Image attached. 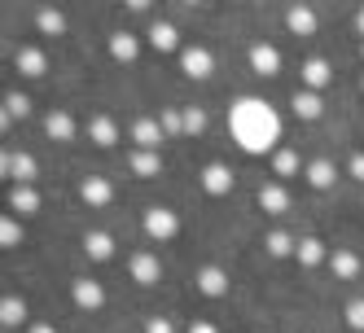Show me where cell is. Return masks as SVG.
<instances>
[{
  "mask_svg": "<svg viewBox=\"0 0 364 333\" xmlns=\"http://www.w3.org/2000/svg\"><path fill=\"white\" fill-rule=\"evenodd\" d=\"M360 62H364V40H360Z\"/></svg>",
  "mask_w": 364,
  "mask_h": 333,
  "instance_id": "obj_43",
  "label": "cell"
},
{
  "mask_svg": "<svg viewBox=\"0 0 364 333\" xmlns=\"http://www.w3.org/2000/svg\"><path fill=\"white\" fill-rule=\"evenodd\" d=\"M0 246H5V250L22 246V215H14V211L0 215Z\"/></svg>",
  "mask_w": 364,
  "mask_h": 333,
  "instance_id": "obj_34",
  "label": "cell"
},
{
  "mask_svg": "<svg viewBox=\"0 0 364 333\" xmlns=\"http://www.w3.org/2000/svg\"><path fill=\"white\" fill-rule=\"evenodd\" d=\"M246 62H250V75H259V80H277V75L285 70L281 62V48L272 40H250L246 48Z\"/></svg>",
  "mask_w": 364,
  "mask_h": 333,
  "instance_id": "obj_12",
  "label": "cell"
},
{
  "mask_svg": "<svg viewBox=\"0 0 364 333\" xmlns=\"http://www.w3.org/2000/svg\"><path fill=\"white\" fill-rule=\"evenodd\" d=\"M259 250L268 254V259H294V250H299V233H290V228H268L264 237H259Z\"/></svg>",
  "mask_w": 364,
  "mask_h": 333,
  "instance_id": "obj_27",
  "label": "cell"
},
{
  "mask_svg": "<svg viewBox=\"0 0 364 333\" xmlns=\"http://www.w3.org/2000/svg\"><path fill=\"white\" fill-rule=\"evenodd\" d=\"M180 5H185V9H202V5H206V0H180Z\"/></svg>",
  "mask_w": 364,
  "mask_h": 333,
  "instance_id": "obj_42",
  "label": "cell"
},
{
  "mask_svg": "<svg viewBox=\"0 0 364 333\" xmlns=\"http://www.w3.org/2000/svg\"><path fill=\"white\" fill-rule=\"evenodd\" d=\"M180 228H185V219H180V211H176V207L149 202V207L141 211V233H145L149 241H159V246L176 241V237H180Z\"/></svg>",
  "mask_w": 364,
  "mask_h": 333,
  "instance_id": "obj_2",
  "label": "cell"
},
{
  "mask_svg": "<svg viewBox=\"0 0 364 333\" xmlns=\"http://www.w3.org/2000/svg\"><path fill=\"white\" fill-rule=\"evenodd\" d=\"M80 250H84L88 263H110L119 254V241H114V233H106V228H84Z\"/></svg>",
  "mask_w": 364,
  "mask_h": 333,
  "instance_id": "obj_19",
  "label": "cell"
},
{
  "mask_svg": "<svg viewBox=\"0 0 364 333\" xmlns=\"http://www.w3.org/2000/svg\"><path fill=\"white\" fill-rule=\"evenodd\" d=\"M329 276H333V280H343V285L360 280V276H364L360 250H355V246H333V250H329Z\"/></svg>",
  "mask_w": 364,
  "mask_h": 333,
  "instance_id": "obj_18",
  "label": "cell"
},
{
  "mask_svg": "<svg viewBox=\"0 0 364 333\" xmlns=\"http://www.w3.org/2000/svg\"><path fill=\"white\" fill-rule=\"evenodd\" d=\"M127 141H132L136 149H163L167 145V132H163L159 114H136L132 123H127Z\"/></svg>",
  "mask_w": 364,
  "mask_h": 333,
  "instance_id": "obj_17",
  "label": "cell"
},
{
  "mask_svg": "<svg viewBox=\"0 0 364 333\" xmlns=\"http://www.w3.org/2000/svg\"><path fill=\"white\" fill-rule=\"evenodd\" d=\"M31 110H36L31 92H22V88H9V92H5V106H0V127H5V132H9L14 123L31 119Z\"/></svg>",
  "mask_w": 364,
  "mask_h": 333,
  "instance_id": "obj_28",
  "label": "cell"
},
{
  "mask_svg": "<svg viewBox=\"0 0 364 333\" xmlns=\"http://www.w3.org/2000/svg\"><path fill=\"white\" fill-rule=\"evenodd\" d=\"M228 136L242 153H272L281 145V114L264 97H237L228 106Z\"/></svg>",
  "mask_w": 364,
  "mask_h": 333,
  "instance_id": "obj_1",
  "label": "cell"
},
{
  "mask_svg": "<svg viewBox=\"0 0 364 333\" xmlns=\"http://www.w3.org/2000/svg\"><path fill=\"white\" fill-rule=\"evenodd\" d=\"M9 62L22 80H48V75H53V58H48V48H40V44H18L9 53Z\"/></svg>",
  "mask_w": 364,
  "mask_h": 333,
  "instance_id": "obj_7",
  "label": "cell"
},
{
  "mask_svg": "<svg viewBox=\"0 0 364 333\" xmlns=\"http://www.w3.org/2000/svg\"><path fill=\"white\" fill-rule=\"evenodd\" d=\"M44 136H48V141H58V145H70V141H80V136H84V123L75 119L66 106H53V110L44 114Z\"/></svg>",
  "mask_w": 364,
  "mask_h": 333,
  "instance_id": "obj_16",
  "label": "cell"
},
{
  "mask_svg": "<svg viewBox=\"0 0 364 333\" xmlns=\"http://www.w3.org/2000/svg\"><path fill=\"white\" fill-rule=\"evenodd\" d=\"M127 280H136L141 290L159 285V280H163V259H159L154 250H145V246L132 250V254H127Z\"/></svg>",
  "mask_w": 364,
  "mask_h": 333,
  "instance_id": "obj_15",
  "label": "cell"
},
{
  "mask_svg": "<svg viewBox=\"0 0 364 333\" xmlns=\"http://www.w3.org/2000/svg\"><path fill=\"white\" fill-rule=\"evenodd\" d=\"M303 167H307V163L299 158V145H290V141H281V145L268 153V171L277 175V180H294Z\"/></svg>",
  "mask_w": 364,
  "mask_h": 333,
  "instance_id": "obj_25",
  "label": "cell"
},
{
  "mask_svg": "<svg viewBox=\"0 0 364 333\" xmlns=\"http://www.w3.org/2000/svg\"><path fill=\"white\" fill-rule=\"evenodd\" d=\"M255 5H268V0H255Z\"/></svg>",
  "mask_w": 364,
  "mask_h": 333,
  "instance_id": "obj_46",
  "label": "cell"
},
{
  "mask_svg": "<svg viewBox=\"0 0 364 333\" xmlns=\"http://www.w3.org/2000/svg\"><path fill=\"white\" fill-rule=\"evenodd\" d=\"M299 84H303V88L325 92V88L333 84V62H329V58H321V53L303 58V62H299Z\"/></svg>",
  "mask_w": 364,
  "mask_h": 333,
  "instance_id": "obj_24",
  "label": "cell"
},
{
  "mask_svg": "<svg viewBox=\"0 0 364 333\" xmlns=\"http://www.w3.org/2000/svg\"><path fill=\"white\" fill-rule=\"evenodd\" d=\"M206 132H211V114H206V106H185V136L202 141Z\"/></svg>",
  "mask_w": 364,
  "mask_h": 333,
  "instance_id": "obj_33",
  "label": "cell"
},
{
  "mask_svg": "<svg viewBox=\"0 0 364 333\" xmlns=\"http://www.w3.org/2000/svg\"><path fill=\"white\" fill-rule=\"evenodd\" d=\"M259 333H277V329H259Z\"/></svg>",
  "mask_w": 364,
  "mask_h": 333,
  "instance_id": "obj_44",
  "label": "cell"
},
{
  "mask_svg": "<svg viewBox=\"0 0 364 333\" xmlns=\"http://www.w3.org/2000/svg\"><path fill=\"white\" fill-rule=\"evenodd\" d=\"M40 207H44V197H40V189L36 185H9V211L14 215H40Z\"/></svg>",
  "mask_w": 364,
  "mask_h": 333,
  "instance_id": "obj_30",
  "label": "cell"
},
{
  "mask_svg": "<svg viewBox=\"0 0 364 333\" xmlns=\"http://www.w3.org/2000/svg\"><path fill=\"white\" fill-rule=\"evenodd\" d=\"M255 207L264 211V215H272V219H285L294 211V197H290V189H285V180H259L255 185Z\"/></svg>",
  "mask_w": 364,
  "mask_h": 333,
  "instance_id": "obj_4",
  "label": "cell"
},
{
  "mask_svg": "<svg viewBox=\"0 0 364 333\" xmlns=\"http://www.w3.org/2000/svg\"><path fill=\"white\" fill-rule=\"evenodd\" d=\"M351 22H355V36L364 40V5H355V18H351Z\"/></svg>",
  "mask_w": 364,
  "mask_h": 333,
  "instance_id": "obj_41",
  "label": "cell"
},
{
  "mask_svg": "<svg viewBox=\"0 0 364 333\" xmlns=\"http://www.w3.org/2000/svg\"><path fill=\"white\" fill-rule=\"evenodd\" d=\"M185 333H220V324H215L211 316H193V320L185 324Z\"/></svg>",
  "mask_w": 364,
  "mask_h": 333,
  "instance_id": "obj_38",
  "label": "cell"
},
{
  "mask_svg": "<svg viewBox=\"0 0 364 333\" xmlns=\"http://www.w3.org/2000/svg\"><path fill=\"white\" fill-rule=\"evenodd\" d=\"M123 9H127V13H149L154 0H123Z\"/></svg>",
  "mask_w": 364,
  "mask_h": 333,
  "instance_id": "obj_39",
  "label": "cell"
},
{
  "mask_svg": "<svg viewBox=\"0 0 364 333\" xmlns=\"http://www.w3.org/2000/svg\"><path fill=\"white\" fill-rule=\"evenodd\" d=\"M294 263H299L303 272H321V268H329V246H325L316 233H303V237H299V250H294Z\"/></svg>",
  "mask_w": 364,
  "mask_h": 333,
  "instance_id": "obj_23",
  "label": "cell"
},
{
  "mask_svg": "<svg viewBox=\"0 0 364 333\" xmlns=\"http://www.w3.org/2000/svg\"><path fill=\"white\" fill-rule=\"evenodd\" d=\"M338 163L329 158V153H316V158H307V167H303V180H307V189L311 193H329L333 185H338Z\"/></svg>",
  "mask_w": 364,
  "mask_h": 333,
  "instance_id": "obj_20",
  "label": "cell"
},
{
  "mask_svg": "<svg viewBox=\"0 0 364 333\" xmlns=\"http://www.w3.org/2000/svg\"><path fill=\"white\" fill-rule=\"evenodd\" d=\"M36 31L62 40V36H70V18H66L58 5H36Z\"/></svg>",
  "mask_w": 364,
  "mask_h": 333,
  "instance_id": "obj_29",
  "label": "cell"
},
{
  "mask_svg": "<svg viewBox=\"0 0 364 333\" xmlns=\"http://www.w3.org/2000/svg\"><path fill=\"white\" fill-rule=\"evenodd\" d=\"M70 302L80 307V312H88V316H97V312H106V302H110V294H106V285H101L97 276H70Z\"/></svg>",
  "mask_w": 364,
  "mask_h": 333,
  "instance_id": "obj_10",
  "label": "cell"
},
{
  "mask_svg": "<svg viewBox=\"0 0 364 333\" xmlns=\"http://www.w3.org/2000/svg\"><path fill=\"white\" fill-rule=\"evenodd\" d=\"M360 92H364V75H360Z\"/></svg>",
  "mask_w": 364,
  "mask_h": 333,
  "instance_id": "obj_45",
  "label": "cell"
},
{
  "mask_svg": "<svg viewBox=\"0 0 364 333\" xmlns=\"http://www.w3.org/2000/svg\"><path fill=\"white\" fill-rule=\"evenodd\" d=\"M145 44H149L159 58H176V53H180V48H185L189 40H180V27H176V22H167V18H154L149 27H145Z\"/></svg>",
  "mask_w": 364,
  "mask_h": 333,
  "instance_id": "obj_13",
  "label": "cell"
},
{
  "mask_svg": "<svg viewBox=\"0 0 364 333\" xmlns=\"http://www.w3.org/2000/svg\"><path fill=\"white\" fill-rule=\"evenodd\" d=\"M176 66H180V75H185V80H193V84H206L215 75V53L206 44H185L176 53Z\"/></svg>",
  "mask_w": 364,
  "mask_h": 333,
  "instance_id": "obj_6",
  "label": "cell"
},
{
  "mask_svg": "<svg viewBox=\"0 0 364 333\" xmlns=\"http://www.w3.org/2000/svg\"><path fill=\"white\" fill-rule=\"evenodd\" d=\"M75 193H80V202L88 211H110L114 202H119V185L110 180V175H101V171H88L80 175V185H75Z\"/></svg>",
  "mask_w": 364,
  "mask_h": 333,
  "instance_id": "obj_3",
  "label": "cell"
},
{
  "mask_svg": "<svg viewBox=\"0 0 364 333\" xmlns=\"http://www.w3.org/2000/svg\"><path fill=\"white\" fill-rule=\"evenodd\" d=\"M290 114H294L299 123H321V119H325V92L299 84V88L290 92Z\"/></svg>",
  "mask_w": 364,
  "mask_h": 333,
  "instance_id": "obj_22",
  "label": "cell"
},
{
  "mask_svg": "<svg viewBox=\"0 0 364 333\" xmlns=\"http://www.w3.org/2000/svg\"><path fill=\"white\" fill-rule=\"evenodd\" d=\"M193 290H198L202 298L220 302V298L232 294V276H228L224 263H198V268H193Z\"/></svg>",
  "mask_w": 364,
  "mask_h": 333,
  "instance_id": "obj_9",
  "label": "cell"
},
{
  "mask_svg": "<svg viewBox=\"0 0 364 333\" xmlns=\"http://www.w3.org/2000/svg\"><path fill=\"white\" fill-rule=\"evenodd\" d=\"M27 333H58V324H53V320H31Z\"/></svg>",
  "mask_w": 364,
  "mask_h": 333,
  "instance_id": "obj_40",
  "label": "cell"
},
{
  "mask_svg": "<svg viewBox=\"0 0 364 333\" xmlns=\"http://www.w3.org/2000/svg\"><path fill=\"white\" fill-rule=\"evenodd\" d=\"M343 324L351 333H364V298H347L343 302Z\"/></svg>",
  "mask_w": 364,
  "mask_h": 333,
  "instance_id": "obj_35",
  "label": "cell"
},
{
  "mask_svg": "<svg viewBox=\"0 0 364 333\" xmlns=\"http://www.w3.org/2000/svg\"><path fill=\"white\" fill-rule=\"evenodd\" d=\"M106 53H110V62H119V66H136V62H141V36L127 31V27L110 31V36H106Z\"/></svg>",
  "mask_w": 364,
  "mask_h": 333,
  "instance_id": "obj_21",
  "label": "cell"
},
{
  "mask_svg": "<svg viewBox=\"0 0 364 333\" xmlns=\"http://www.w3.org/2000/svg\"><path fill=\"white\" fill-rule=\"evenodd\" d=\"M84 136H88L92 149H114L127 132L119 127V119H114L110 110H92V114L84 119Z\"/></svg>",
  "mask_w": 364,
  "mask_h": 333,
  "instance_id": "obj_8",
  "label": "cell"
},
{
  "mask_svg": "<svg viewBox=\"0 0 364 333\" xmlns=\"http://www.w3.org/2000/svg\"><path fill=\"white\" fill-rule=\"evenodd\" d=\"M285 31L299 36V40H316V31H321L316 5H307V0H290V5H285Z\"/></svg>",
  "mask_w": 364,
  "mask_h": 333,
  "instance_id": "obj_14",
  "label": "cell"
},
{
  "mask_svg": "<svg viewBox=\"0 0 364 333\" xmlns=\"http://www.w3.org/2000/svg\"><path fill=\"white\" fill-rule=\"evenodd\" d=\"M163 149H127V171H132L136 175V180H159V175H163Z\"/></svg>",
  "mask_w": 364,
  "mask_h": 333,
  "instance_id": "obj_26",
  "label": "cell"
},
{
  "mask_svg": "<svg viewBox=\"0 0 364 333\" xmlns=\"http://www.w3.org/2000/svg\"><path fill=\"white\" fill-rule=\"evenodd\" d=\"M198 185H202L206 197H228L237 189V171L228 167V158H206L202 171H198Z\"/></svg>",
  "mask_w": 364,
  "mask_h": 333,
  "instance_id": "obj_5",
  "label": "cell"
},
{
  "mask_svg": "<svg viewBox=\"0 0 364 333\" xmlns=\"http://www.w3.org/2000/svg\"><path fill=\"white\" fill-rule=\"evenodd\" d=\"M159 123L167 141H185V106H159Z\"/></svg>",
  "mask_w": 364,
  "mask_h": 333,
  "instance_id": "obj_32",
  "label": "cell"
},
{
  "mask_svg": "<svg viewBox=\"0 0 364 333\" xmlns=\"http://www.w3.org/2000/svg\"><path fill=\"white\" fill-rule=\"evenodd\" d=\"M343 171L351 175L355 185H364V149H351V153H347V167H343Z\"/></svg>",
  "mask_w": 364,
  "mask_h": 333,
  "instance_id": "obj_37",
  "label": "cell"
},
{
  "mask_svg": "<svg viewBox=\"0 0 364 333\" xmlns=\"http://www.w3.org/2000/svg\"><path fill=\"white\" fill-rule=\"evenodd\" d=\"M141 333H176V320L154 312V316H145V320H141Z\"/></svg>",
  "mask_w": 364,
  "mask_h": 333,
  "instance_id": "obj_36",
  "label": "cell"
},
{
  "mask_svg": "<svg viewBox=\"0 0 364 333\" xmlns=\"http://www.w3.org/2000/svg\"><path fill=\"white\" fill-rule=\"evenodd\" d=\"M0 175H5L9 185H36L40 180L36 153H27V149H5V153H0Z\"/></svg>",
  "mask_w": 364,
  "mask_h": 333,
  "instance_id": "obj_11",
  "label": "cell"
},
{
  "mask_svg": "<svg viewBox=\"0 0 364 333\" xmlns=\"http://www.w3.org/2000/svg\"><path fill=\"white\" fill-rule=\"evenodd\" d=\"M0 324H5V329H27L31 324L27 298H22V294H5V298H0Z\"/></svg>",
  "mask_w": 364,
  "mask_h": 333,
  "instance_id": "obj_31",
  "label": "cell"
}]
</instances>
